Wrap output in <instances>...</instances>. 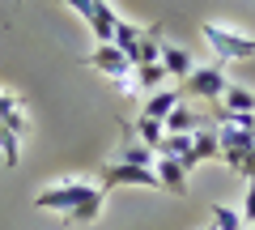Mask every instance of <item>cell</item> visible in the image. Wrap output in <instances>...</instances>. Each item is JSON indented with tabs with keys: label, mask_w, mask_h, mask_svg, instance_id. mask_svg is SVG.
Segmentation results:
<instances>
[{
	"label": "cell",
	"mask_w": 255,
	"mask_h": 230,
	"mask_svg": "<svg viewBox=\"0 0 255 230\" xmlns=\"http://www.w3.org/2000/svg\"><path fill=\"white\" fill-rule=\"evenodd\" d=\"M60 4H68V9H73L77 17L85 21V17H90V4H94V0H60Z\"/></svg>",
	"instance_id": "d4e9b609"
},
{
	"label": "cell",
	"mask_w": 255,
	"mask_h": 230,
	"mask_svg": "<svg viewBox=\"0 0 255 230\" xmlns=\"http://www.w3.org/2000/svg\"><path fill=\"white\" fill-rule=\"evenodd\" d=\"M0 158H4V166H9V171L21 162V137L9 128V124H0Z\"/></svg>",
	"instance_id": "ffe728a7"
},
{
	"label": "cell",
	"mask_w": 255,
	"mask_h": 230,
	"mask_svg": "<svg viewBox=\"0 0 255 230\" xmlns=\"http://www.w3.org/2000/svg\"><path fill=\"white\" fill-rule=\"evenodd\" d=\"M179 102H183V90H179V85H162V90H153V94L145 98V111H140V115H145V120L166 124V115H170Z\"/></svg>",
	"instance_id": "9c48e42d"
},
{
	"label": "cell",
	"mask_w": 255,
	"mask_h": 230,
	"mask_svg": "<svg viewBox=\"0 0 255 230\" xmlns=\"http://www.w3.org/2000/svg\"><path fill=\"white\" fill-rule=\"evenodd\" d=\"M196 128H204V120L187 107V102H179V107H174L170 115H166V132H187V137H191Z\"/></svg>",
	"instance_id": "e0dca14e"
},
{
	"label": "cell",
	"mask_w": 255,
	"mask_h": 230,
	"mask_svg": "<svg viewBox=\"0 0 255 230\" xmlns=\"http://www.w3.org/2000/svg\"><path fill=\"white\" fill-rule=\"evenodd\" d=\"M204 43L217 51L221 64H230V60H251V55H255V38L251 34H238V30L221 26V21H204Z\"/></svg>",
	"instance_id": "7a4b0ae2"
},
{
	"label": "cell",
	"mask_w": 255,
	"mask_h": 230,
	"mask_svg": "<svg viewBox=\"0 0 255 230\" xmlns=\"http://www.w3.org/2000/svg\"><path fill=\"white\" fill-rule=\"evenodd\" d=\"M102 205H107V188H98L90 201H81L77 209H68V213H64V222H68V226H94V222L102 218Z\"/></svg>",
	"instance_id": "4fadbf2b"
},
{
	"label": "cell",
	"mask_w": 255,
	"mask_h": 230,
	"mask_svg": "<svg viewBox=\"0 0 255 230\" xmlns=\"http://www.w3.org/2000/svg\"><path fill=\"white\" fill-rule=\"evenodd\" d=\"M102 188H162L153 175V166H124V162H111L102 171Z\"/></svg>",
	"instance_id": "8992f818"
},
{
	"label": "cell",
	"mask_w": 255,
	"mask_h": 230,
	"mask_svg": "<svg viewBox=\"0 0 255 230\" xmlns=\"http://www.w3.org/2000/svg\"><path fill=\"white\" fill-rule=\"evenodd\" d=\"M145 34H149V30H140V26H132V21H124V17H119V30H115V47L128 55V51H132V47H136Z\"/></svg>",
	"instance_id": "603a6c76"
},
{
	"label": "cell",
	"mask_w": 255,
	"mask_h": 230,
	"mask_svg": "<svg viewBox=\"0 0 255 230\" xmlns=\"http://www.w3.org/2000/svg\"><path fill=\"white\" fill-rule=\"evenodd\" d=\"M157 60H162V26H149V34L128 51V64L140 68V64H157Z\"/></svg>",
	"instance_id": "7c38bea8"
},
{
	"label": "cell",
	"mask_w": 255,
	"mask_h": 230,
	"mask_svg": "<svg viewBox=\"0 0 255 230\" xmlns=\"http://www.w3.org/2000/svg\"><path fill=\"white\" fill-rule=\"evenodd\" d=\"M17 4H21V0H17Z\"/></svg>",
	"instance_id": "484cf974"
},
{
	"label": "cell",
	"mask_w": 255,
	"mask_h": 230,
	"mask_svg": "<svg viewBox=\"0 0 255 230\" xmlns=\"http://www.w3.org/2000/svg\"><path fill=\"white\" fill-rule=\"evenodd\" d=\"M153 175H157V184H162V192H174V196L187 192V171H183L179 158H157Z\"/></svg>",
	"instance_id": "8fae6325"
},
{
	"label": "cell",
	"mask_w": 255,
	"mask_h": 230,
	"mask_svg": "<svg viewBox=\"0 0 255 230\" xmlns=\"http://www.w3.org/2000/svg\"><path fill=\"white\" fill-rule=\"evenodd\" d=\"M85 64H90L94 73H102L107 81H115V85L124 81V77H132V64H128V55L119 51L115 43H98L90 55H85Z\"/></svg>",
	"instance_id": "5b68a950"
},
{
	"label": "cell",
	"mask_w": 255,
	"mask_h": 230,
	"mask_svg": "<svg viewBox=\"0 0 255 230\" xmlns=\"http://www.w3.org/2000/svg\"><path fill=\"white\" fill-rule=\"evenodd\" d=\"M221 149H217V128H196L191 132V154L183 158V171H196V166L213 162Z\"/></svg>",
	"instance_id": "ba28073f"
},
{
	"label": "cell",
	"mask_w": 255,
	"mask_h": 230,
	"mask_svg": "<svg viewBox=\"0 0 255 230\" xmlns=\"http://www.w3.org/2000/svg\"><path fill=\"white\" fill-rule=\"evenodd\" d=\"M102 184H90V179H64V184H55V188H43V192L34 196V205L38 209H47V213H68V209H77L81 201H90L94 192H98Z\"/></svg>",
	"instance_id": "6da1fadb"
},
{
	"label": "cell",
	"mask_w": 255,
	"mask_h": 230,
	"mask_svg": "<svg viewBox=\"0 0 255 230\" xmlns=\"http://www.w3.org/2000/svg\"><path fill=\"white\" fill-rule=\"evenodd\" d=\"M187 154H191V137L187 132H166V141L157 145V158H179L183 162Z\"/></svg>",
	"instance_id": "44dd1931"
},
{
	"label": "cell",
	"mask_w": 255,
	"mask_h": 230,
	"mask_svg": "<svg viewBox=\"0 0 255 230\" xmlns=\"http://www.w3.org/2000/svg\"><path fill=\"white\" fill-rule=\"evenodd\" d=\"M226 68H221V64H209V68H204V64H196V68H191V77H187V81H183L179 85V90H183V98H204V102H221V94H226Z\"/></svg>",
	"instance_id": "277c9868"
},
{
	"label": "cell",
	"mask_w": 255,
	"mask_h": 230,
	"mask_svg": "<svg viewBox=\"0 0 255 230\" xmlns=\"http://www.w3.org/2000/svg\"><path fill=\"white\" fill-rule=\"evenodd\" d=\"M0 124H9V128L17 132V137H26V128H30L21 98H17V94H9V90H0Z\"/></svg>",
	"instance_id": "5bb4252c"
},
{
	"label": "cell",
	"mask_w": 255,
	"mask_h": 230,
	"mask_svg": "<svg viewBox=\"0 0 255 230\" xmlns=\"http://www.w3.org/2000/svg\"><path fill=\"white\" fill-rule=\"evenodd\" d=\"M243 226H255V175H247V196H243Z\"/></svg>",
	"instance_id": "cb8c5ba5"
},
{
	"label": "cell",
	"mask_w": 255,
	"mask_h": 230,
	"mask_svg": "<svg viewBox=\"0 0 255 230\" xmlns=\"http://www.w3.org/2000/svg\"><path fill=\"white\" fill-rule=\"evenodd\" d=\"M132 77H136V90H145V94L162 90V85L170 81V73L162 68V60H157V64H140V68H132Z\"/></svg>",
	"instance_id": "ac0fdd59"
},
{
	"label": "cell",
	"mask_w": 255,
	"mask_h": 230,
	"mask_svg": "<svg viewBox=\"0 0 255 230\" xmlns=\"http://www.w3.org/2000/svg\"><path fill=\"white\" fill-rule=\"evenodd\" d=\"M132 132H136V141H140V145H149L153 154H157V145L166 141V124H157V120H145V115H136Z\"/></svg>",
	"instance_id": "d6986e66"
},
{
	"label": "cell",
	"mask_w": 255,
	"mask_h": 230,
	"mask_svg": "<svg viewBox=\"0 0 255 230\" xmlns=\"http://www.w3.org/2000/svg\"><path fill=\"white\" fill-rule=\"evenodd\" d=\"M115 162H124V166H153L157 154L149 145H140V141H124V145L115 149Z\"/></svg>",
	"instance_id": "2e32d148"
},
{
	"label": "cell",
	"mask_w": 255,
	"mask_h": 230,
	"mask_svg": "<svg viewBox=\"0 0 255 230\" xmlns=\"http://www.w3.org/2000/svg\"><path fill=\"white\" fill-rule=\"evenodd\" d=\"M162 68L170 73V81H187L191 77V68H196V60H191V51L187 47H179V43H162Z\"/></svg>",
	"instance_id": "30bf717a"
},
{
	"label": "cell",
	"mask_w": 255,
	"mask_h": 230,
	"mask_svg": "<svg viewBox=\"0 0 255 230\" xmlns=\"http://www.w3.org/2000/svg\"><path fill=\"white\" fill-rule=\"evenodd\" d=\"M85 26L94 30V38L98 43H115V30H119V13L111 0H94L90 4V17H85Z\"/></svg>",
	"instance_id": "52a82bcc"
},
{
	"label": "cell",
	"mask_w": 255,
	"mask_h": 230,
	"mask_svg": "<svg viewBox=\"0 0 255 230\" xmlns=\"http://www.w3.org/2000/svg\"><path fill=\"white\" fill-rule=\"evenodd\" d=\"M221 107L234 111V115H255V90H247V85L230 81L226 94H221Z\"/></svg>",
	"instance_id": "9a60e30c"
},
{
	"label": "cell",
	"mask_w": 255,
	"mask_h": 230,
	"mask_svg": "<svg viewBox=\"0 0 255 230\" xmlns=\"http://www.w3.org/2000/svg\"><path fill=\"white\" fill-rule=\"evenodd\" d=\"M217 149H221V162L234 171V175H243L247 171V162H251V154H255V132H247V128H234V124H217Z\"/></svg>",
	"instance_id": "3957f363"
},
{
	"label": "cell",
	"mask_w": 255,
	"mask_h": 230,
	"mask_svg": "<svg viewBox=\"0 0 255 230\" xmlns=\"http://www.w3.org/2000/svg\"><path fill=\"white\" fill-rule=\"evenodd\" d=\"M209 230H247V226H243V213H238V209H230V205H213Z\"/></svg>",
	"instance_id": "7402d4cb"
}]
</instances>
